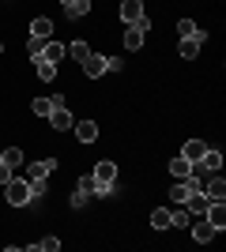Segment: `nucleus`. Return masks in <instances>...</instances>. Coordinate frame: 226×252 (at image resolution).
<instances>
[{
	"label": "nucleus",
	"mask_w": 226,
	"mask_h": 252,
	"mask_svg": "<svg viewBox=\"0 0 226 252\" xmlns=\"http://www.w3.org/2000/svg\"><path fill=\"white\" fill-rule=\"evenodd\" d=\"M106 61H109V57H98V53H91V57L83 61V72L91 75V79H98V75H106Z\"/></svg>",
	"instance_id": "9"
},
{
	"label": "nucleus",
	"mask_w": 226,
	"mask_h": 252,
	"mask_svg": "<svg viewBox=\"0 0 226 252\" xmlns=\"http://www.w3.org/2000/svg\"><path fill=\"white\" fill-rule=\"evenodd\" d=\"M61 8L68 11V19H83L91 11V0H61Z\"/></svg>",
	"instance_id": "12"
},
{
	"label": "nucleus",
	"mask_w": 226,
	"mask_h": 252,
	"mask_svg": "<svg viewBox=\"0 0 226 252\" xmlns=\"http://www.w3.org/2000/svg\"><path fill=\"white\" fill-rule=\"evenodd\" d=\"M170 226L173 230H189V211H170Z\"/></svg>",
	"instance_id": "25"
},
{
	"label": "nucleus",
	"mask_w": 226,
	"mask_h": 252,
	"mask_svg": "<svg viewBox=\"0 0 226 252\" xmlns=\"http://www.w3.org/2000/svg\"><path fill=\"white\" fill-rule=\"evenodd\" d=\"M65 53H72L75 61H87V57H91V45H87V42H72Z\"/></svg>",
	"instance_id": "24"
},
{
	"label": "nucleus",
	"mask_w": 226,
	"mask_h": 252,
	"mask_svg": "<svg viewBox=\"0 0 226 252\" xmlns=\"http://www.w3.org/2000/svg\"><path fill=\"white\" fill-rule=\"evenodd\" d=\"M4 189H8V203H11V207H27V203H34V196H31V181H15V177H11Z\"/></svg>",
	"instance_id": "1"
},
{
	"label": "nucleus",
	"mask_w": 226,
	"mask_h": 252,
	"mask_svg": "<svg viewBox=\"0 0 226 252\" xmlns=\"http://www.w3.org/2000/svg\"><path fill=\"white\" fill-rule=\"evenodd\" d=\"M170 173H173V177H189V173H193V162H189V158H181V155H177V158H173V162H170Z\"/></svg>",
	"instance_id": "19"
},
{
	"label": "nucleus",
	"mask_w": 226,
	"mask_h": 252,
	"mask_svg": "<svg viewBox=\"0 0 226 252\" xmlns=\"http://www.w3.org/2000/svg\"><path fill=\"white\" fill-rule=\"evenodd\" d=\"M170 200L173 203H185V200H189V185H173V189H170Z\"/></svg>",
	"instance_id": "29"
},
{
	"label": "nucleus",
	"mask_w": 226,
	"mask_h": 252,
	"mask_svg": "<svg viewBox=\"0 0 226 252\" xmlns=\"http://www.w3.org/2000/svg\"><path fill=\"white\" fill-rule=\"evenodd\" d=\"M53 169H57V158H42V162H31L27 173H31V177H49Z\"/></svg>",
	"instance_id": "15"
},
{
	"label": "nucleus",
	"mask_w": 226,
	"mask_h": 252,
	"mask_svg": "<svg viewBox=\"0 0 226 252\" xmlns=\"http://www.w3.org/2000/svg\"><path fill=\"white\" fill-rule=\"evenodd\" d=\"M121 68H125V61H121V57H109V61H106V72H121Z\"/></svg>",
	"instance_id": "31"
},
{
	"label": "nucleus",
	"mask_w": 226,
	"mask_h": 252,
	"mask_svg": "<svg viewBox=\"0 0 226 252\" xmlns=\"http://www.w3.org/2000/svg\"><path fill=\"white\" fill-rule=\"evenodd\" d=\"M42 49H45V38H34V34H31V38H27V57L34 61V57H38Z\"/></svg>",
	"instance_id": "26"
},
{
	"label": "nucleus",
	"mask_w": 226,
	"mask_h": 252,
	"mask_svg": "<svg viewBox=\"0 0 226 252\" xmlns=\"http://www.w3.org/2000/svg\"><path fill=\"white\" fill-rule=\"evenodd\" d=\"M38 249H42V252H57V249H61V241H57V237H42Z\"/></svg>",
	"instance_id": "30"
},
{
	"label": "nucleus",
	"mask_w": 226,
	"mask_h": 252,
	"mask_svg": "<svg viewBox=\"0 0 226 252\" xmlns=\"http://www.w3.org/2000/svg\"><path fill=\"white\" fill-rule=\"evenodd\" d=\"M8 181H11V166H8V162H0V185H8Z\"/></svg>",
	"instance_id": "32"
},
{
	"label": "nucleus",
	"mask_w": 226,
	"mask_h": 252,
	"mask_svg": "<svg viewBox=\"0 0 226 252\" xmlns=\"http://www.w3.org/2000/svg\"><path fill=\"white\" fill-rule=\"evenodd\" d=\"M207 42V34L204 31H196L193 38H181V45H177V53H181V61H193L196 53H200V45Z\"/></svg>",
	"instance_id": "3"
},
{
	"label": "nucleus",
	"mask_w": 226,
	"mask_h": 252,
	"mask_svg": "<svg viewBox=\"0 0 226 252\" xmlns=\"http://www.w3.org/2000/svg\"><path fill=\"white\" fill-rule=\"evenodd\" d=\"M204 196L207 200H226V181L219 173H211V181H204Z\"/></svg>",
	"instance_id": "7"
},
{
	"label": "nucleus",
	"mask_w": 226,
	"mask_h": 252,
	"mask_svg": "<svg viewBox=\"0 0 226 252\" xmlns=\"http://www.w3.org/2000/svg\"><path fill=\"white\" fill-rule=\"evenodd\" d=\"M196 166L207 169V173H223V151H211V147H207V151H204V158H200Z\"/></svg>",
	"instance_id": "6"
},
{
	"label": "nucleus",
	"mask_w": 226,
	"mask_h": 252,
	"mask_svg": "<svg viewBox=\"0 0 226 252\" xmlns=\"http://www.w3.org/2000/svg\"><path fill=\"white\" fill-rule=\"evenodd\" d=\"M204 151H207V143H204V139H189V143L181 147V158H189V162L196 166V162L204 158Z\"/></svg>",
	"instance_id": "11"
},
{
	"label": "nucleus",
	"mask_w": 226,
	"mask_h": 252,
	"mask_svg": "<svg viewBox=\"0 0 226 252\" xmlns=\"http://www.w3.org/2000/svg\"><path fill=\"white\" fill-rule=\"evenodd\" d=\"M91 196H117V185H113V181H95V185H91Z\"/></svg>",
	"instance_id": "23"
},
{
	"label": "nucleus",
	"mask_w": 226,
	"mask_h": 252,
	"mask_svg": "<svg viewBox=\"0 0 226 252\" xmlns=\"http://www.w3.org/2000/svg\"><path fill=\"white\" fill-rule=\"evenodd\" d=\"M91 177L95 181H117V162H98V166L91 169Z\"/></svg>",
	"instance_id": "16"
},
{
	"label": "nucleus",
	"mask_w": 226,
	"mask_h": 252,
	"mask_svg": "<svg viewBox=\"0 0 226 252\" xmlns=\"http://www.w3.org/2000/svg\"><path fill=\"white\" fill-rule=\"evenodd\" d=\"M34 64H38V79H42V83H53V79H57V64H53V61L34 57Z\"/></svg>",
	"instance_id": "17"
},
{
	"label": "nucleus",
	"mask_w": 226,
	"mask_h": 252,
	"mask_svg": "<svg viewBox=\"0 0 226 252\" xmlns=\"http://www.w3.org/2000/svg\"><path fill=\"white\" fill-rule=\"evenodd\" d=\"M0 158H4V162H8V166H11V169H15V166H19V162H23V151H15V147H8V151H0Z\"/></svg>",
	"instance_id": "27"
},
{
	"label": "nucleus",
	"mask_w": 226,
	"mask_h": 252,
	"mask_svg": "<svg viewBox=\"0 0 226 252\" xmlns=\"http://www.w3.org/2000/svg\"><path fill=\"white\" fill-rule=\"evenodd\" d=\"M215 226H211V222H207V219H200V222H196V226H193V241H200V245H207V241H211V237H215Z\"/></svg>",
	"instance_id": "14"
},
{
	"label": "nucleus",
	"mask_w": 226,
	"mask_h": 252,
	"mask_svg": "<svg viewBox=\"0 0 226 252\" xmlns=\"http://www.w3.org/2000/svg\"><path fill=\"white\" fill-rule=\"evenodd\" d=\"M91 185H95V177H91V173H87V177H79V185H75V192H72V207H75V211L87 207V200H91Z\"/></svg>",
	"instance_id": "4"
},
{
	"label": "nucleus",
	"mask_w": 226,
	"mask_h": 252,
	"mask_svg": "<svg viewBox=\"0 0 226 252\" xmlns=\"http://www.w3.org/2000/svg\"><path fill=\"white\" fill-rule=\"evenodd\" d=\"M75 128V139H79V143H95L98 139V125L95 121H79V125H72Z\"/></svg>",
	"instance_id": "10"
},
{
	"label": "nucleus",
	"mask_w": 226,
	"mask_h": 252,
	"mask_svg": "<svg viewBox=\"0 0 226 252\" xmlns=\"http://www.w3.org/2000/svg\"><path fill=\"white\" fill-rule=\"evenodd\" d=\"M196 31H200V27H196L193 19H181V23H177V34H181V38H193Z\"/></svg>",
	"instance_id": "28"
},
{
	"label": "nucleus",
	"mask_w": 226,
	"mask_h": 252,
	"mask_svg": "<svg viewBox=\"0 0 226 252\" xmlns=\"http://www.w3.org/2000/svg\"><path fill=\"white\" fill-rule=\"evenodd\" d=\"M31 113L34 117H49V113H53V98H34V102H31Z\"/></svg>",
	"instance_id": "20"
},
{
	"label": "nucleus",
	"mask_w": 226,
	"mask_h": 252,
	"mask_svg": "<svg viewBox=\"0 0 226 252\" xmlns=\"http://www.w3.org/2000/svg\"><path fill=\"white\" fill-rule=\"evenodd\" d=\"M151 226H155V230H170V211H166V207L151 211Z\"/></svg>",
	"instance_id": "22"
},
{
	"label": "nucleus",
	"mask_w": 226,
	"mask_h": 252,
	"mask_svg": "<svg viewBox=\"0 0 226 252\" xmlns=\"http://www.w3.org/2000/svg\"><path fill=\"white\" fill-rule=\"evenodd\" d=\"M0 49H4V45H0Z\"/></svg>",
	"instance_id": "34"
},
{
	"label": "nucleus",
	"mask_w": 226,
	"mask_h": 252,
	"mask_svg": "<svg viewBox=\"0 0 226 252\" xmlns=\"http://www.w3.org/2000/svg\"><path fill=\"white\" fill-rule=\"evenodd\" d=\"M38 57H45V61H61V57H65V45H61V42H45V49L42 53H38Z\"/></svg>",
	"instance_id": "21"
},
{
	"label": "nucleus",
	"mask_w": 226,
	"mask_h": 252,
	"mask_svg": "<svg viewBox=\"0 0 226 252\" xmlns=\"http://www.w3.org/2000/svg\"><path fill=\"white\" fill-rule=\"evenodd\" d=\"M151 31V23H147V15L143 19H136V23H129V31H125V49L129 53H136L143 45V34Z\"/></svg>",
	"instance_id": "2"
},
{
	"label": "nucleus",
	"mask_w": 226,
	"mask_h": 252,
	"mask_svg": "<svg viewBox=\"0 0 226 252\" xmlns=\"http://www.w3.org/2000/svg\"><path fill=\"white\" fill-rule=\"evenodd\" d=\"M31 34H34V38H45V42H49V38H53V19H49V15H38V19L31 23Z\"/></svg>",
	"instance_id": "13"
},
{
	"label": "nucleus",
	"mask_w": 226,
	"mask_h": 252,
	"mask_svg": "<svg viewBox=\"0 0 226 252\" xmlns=\"http://www.w3.org/2000/svg\"><path fill=\"white\" fill-rule=\"evenodd\" d=\"M0 162H4V158H0Z\"/></svg>",
	"instance_id": "33"
},
{
	"label": "nucleus",
	"mask_w": 226,
	"mask_h": 252,
	"mask_svg": "<svg viewBox=\"0 0 226 252\" xmlns=\"http://www.w3.org/2000/svg\"><path fill=\"white\" fill-rule=\"evenodd\" d=\"M121 19L125 23L143 19V0H121Z\"/></svg>",
	"instance_id": "8"
},
{
	"label": "nucleus",
	"mask_w": 226,
	"mask_h": 252,
	"mask_svg": "<svg viewBox=\"0 0 226 252\" xmlns=\"http://www.w3.org/2000/svg\"><path fill=\"white\" fill-rule=\"evenodd\" d=\"M185 203H189V215H204L211 200H207L204 192H189V200H185Z\"/></svg>",
	"instance_id": "18"
},
{
	"label": "nucleus",
	"mask_w": 226,
	"mask_h": 252,
	"mask_svg": "<svg viewBox=\"0 0 226 252\" xmlns=\"http://www.w3.org/2000/svg\"><path fill=\"white\" fill-rule=\"evenodd\" d=\"M49 125H53L57 132H68V128L75 125L72 113H68V105H53V113H49Z\"/></svg>",
	"instance_id": "5"
}]
</instances>
